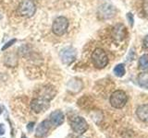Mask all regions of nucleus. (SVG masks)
I'll list each match as a JSON object with an SVG mask.
<instances>
[{
  "label": "nucleus",
  "mask_w": 148,
  "mask_h": 138,
  "mask_svg": "<svg viewBox=\"0 0 148 138\" xmlns=\"http://www.w3.org/2000/svg\"><path fill=\"white\" fill-rule=\"evenodd\" d=\"M34 122H31V123L28 124V130H29V131L32 130V128H34Z\"/></svg>",
  "instance_id": "obj_22"
},
{
  "label": "nucleus",
  "mask_w": 148,
  "mask_h": 138,
  "mask_svg": "<svg viewBox=\"0 0 148 138\" xmlns=\"http://www.w3.org/2000/svg\"><path fill=\"white\" fill-rule=\"evenodd\" d=\"M143 10L148 17V0H143Z\"/></svg>",
  "instance_id": "obj_18"
},
{
  "label": "nucleus",
  "mask_w": 148,
  "mask_h": 138,
  "mask_svg": "<svg viewBox=\"0 0 148 138\" xmlns=\"http://www.w3.org/2000/svg\"><path fill=\"white\" fill-rule=\"evenodd\" d=\"M143 47L148 49V35H146L145 37V39L143 41Z\"/></svg>",
  "instance_id": "obj_20"
},
{
  "label": "nucleus",
  "mask_w": 148,
  "mask_h": 138,
  "mask_svg": "<svg viewBox=\"0 0 148 138\" xmlns=\"http://www.w3.org/2000/svg\"><path fill=\"white\" fill-rule=\"evenodd\" d=\"M69 28V20L63 16L55 18L52 24V31L57 36H62L67 32Z\"/></svg>",
  "instance_id": "obj_3"
},
{
  "label": "nucleus",
  "mask_w": 148,
  "mask_h": 138,
  "mask_svg": "<svg viewBox=\"0 0 148 138\" xmlns=\"http://www.w3.org/2000/svg\"><path fill=\"white\" fill-rule=\"evenodd\" d=\"M36 7L32 0H22L18 7V14L23 18H31L34 15Z\"/></svg>",
  "instance_id": "obj_4"
},
{
  "label": "nucleus",
  "mask_w": 148,
  "mask_h": 138,
  "mask_svg": "<svg viewBox=\"0 0 148 138\" xmlns=\"http://www.w3.org/2000/svg\"><path fill=\"white\" fill-rule=\"evenodd\" d=\"M138 83L141 87L148 89V73L143 72L138 76Z\"/></svg>",
  "instance_id": "obj_14"
},
{
  "label": "nucleus",
  "mask_w": 148,
  "mask_h": 138,
  "mask_svg": "<svg viewBox=\"0 0 148 138\" xmlns=\"http://www.w3.org/2000/svg\"><path fill=\"white\" fill-rule=\"evenodd\" d=\"M126 36H127V30H126V27L123 24L119 23V24L115 25L113 27L112 37L114 38V40L118 41H121L126 38Z\"/></svg>",
  "instance_id": "obj_8"
},
{
  "label": "nucleus",
  "mask_w": 148,
  "mask_h": 138,
  "mask_svg": "<svg viewBox=\"0 0 148 138\" xmlns=\"http://www.w3.org/2000/svg\"><path fill=\"white\" fill-rule=\"evenodd\" d=\"M137 117L143 122H148V105L143 104L139 106L136 110Z\"/></svg>",
  "instance_id": "obj_13"
},
{
  "label": "nucleus",
  "mask_w": 148,
  "mask_h": 138,
  "mask_svg": "<svg viewBox=\"0 0 148 138\" xmlns=\"http://www.w3.org/2000/svg\"><path fill=\"white\" fill-rule=\"evenodd\" d=\"M55 94H56V91L52 86H45L39 89L38 98L45 99L46 100H50L55 97Z\"/></svg>",
  "instance_id": "obj_10"
},
{
  "label": "nucleus",
  "mask_w": 148,
  "mask_h": 138,
  "mask_svg": "<svg viewBox=\"0 0 148 138\" xmlns=\"http://www.w3.org/2000/svg\"><path fill=\"white\" fill-rule=\"evenodd\" d=\"M127 18L129 20V22L130 24H131V26H133V15L132 13H128L127 14Z\"/></svg>",
  "instance_id": "obj_19"
},
{
  "label": "nucleus",
  "mask_w": 148,
  "mask_h": 138,
  "mask_svg": "<svg viewBox=\"0 0 148 138\" xmlns=\"http://www.w3.org/2000/svg\"><path fill=\"white\" fill-rule=\"evenodd\" d=\"M1 113H2V107L0 106V114H1Z\"/></svg>",
  "instance_id": "obj_23"
},
{
  "label": "nucleus",
  "mask_w": 148,
  "mask_h": 138,
  "mask_svg": "<svg viewBox=\"0 0 148 138\" xmlns=\"http://www.w3.org/2000/svg\"><path fill=\"white\" fill-rule=\"evenodd\" d=\"M76 50L71 46L62 49L60 52V58H61L62 63L65 64H71L73 63L76 59Z\"/></svg>",
  "instance_id": "obj_6"
},
{
  "label": "nucleus",
  "mask_w": 148,
  "mask_h": 138,
  "mask_svg": "<svg viewBox=\"0 0 148 138\" xmlns=\"http://www.w3.org/2000/svg\"><path fill=\"white\" fill-rule=\"evenodd\" d=\"M139 68L142 70H148V54H143L139 59Z\"/></svg>",
  "instance_id": "obj_15"
},
{
  "label": "nucleus",
  "mask_w": 148,
  "mask_h": 138,
  "mask_svg": "<svg viewBox=\"0 0 148 138\" xmlns=\"http://www.w3.org/2000/svg\"><path fill=\"white\" fill-rule=\"evenodd\" d=\"M50 125L51 123L49 121H44L42 122L38 127L36 129V132H35V135L36 137H44L47 135V133L50 129Z\"/></svg>",
  "instance_id": "obj_12"
},
{
  "label": "nucleus",
  "mask_w": 148,
  "mask_h": 138,
  "mask_svg": "<svg viewBox=\"0 0 148 138\" xmlns=\"http://www.w3.org/2000/svg\"><path fill=\"white\" fill-rule=\"evenodd\" d=\"M64 114L61 110H55L54 112L51 113L50 115V122L53 125L59 126L64 122Z\"/></svg>",
  "instance_id": "obj_11"
},
{
  "label": "nucleus",
  "mask_w": 148,
  "mask_h": 138,
  "mask_svg": "<svg viewBox=\"0 0 148 138\" xmlns=\"http://www.w3.org/2000/svg\"><path fill=\"white\" fill-rule=\"evenodd\" d=\"M31 108L34 110L35 112H42L49 108V100H46L45 99L35 98L32 100Z\"/></svg>",
  "instance_id": "obj_7"
},
{
  "label": "nucleus",
  "mask_w": 148,
  "mask_h": 138,
  "mask_svg": "<svg viewBox=\"0 0 148 138\" xmlns=\"http://www.w3.org/2000/svg\"><path fill=\"white\" fill-rule=\"evenodd\" d=\"M92 62L94 64V66L98 69H103L108 66V57L105 50L96 48L92 53Z\"/></svg>",
  "instance_id": "obj_1"
},
{
  "label": "nucleus",
  "mask_w": 148,
  "mask_h": 138,
  "mask_svg": "<svg viewBox=\"0 0 148 138\" xmlns=\"http://www.w3.org/2000/svg\"><path fill=\"white\" fill-rule=\"evenodd\" d=\"M17 41V40L16 39H12V40H10L9 41H8V43L5 44L3 47H2V51H5V50H7V49H8L9 47H10V46H12L14 43H15Z\"/></svg>",
  "instance_id": "obj_17"
},
{
  "label": "nucleus",
  "mask_w": 148,
  "mask_h": 138,
  "mask_svg": "<svg viewBox=\"0 0 148 138\" xmlns=\"http://www.w3.org/2000/svg\"><path fill=\"white\" fill-rule=\"evenodd\" d=\"M71 126L72 130L78 135H82L88 129V123L82 117L75 116L71 120Z\"/></svg>",
  "instance_id": "obj_5"
},
{
  "label": "nucleus",
  "mask_w": 148,
  "mask_h": 138,
  "mask_svg": "<svg viewBox=\"0 0 148 138\" xmlns=\"http://www.w3.org/2000/svg\"><path fill=\"white\" fill-rule=\"evenodd\" d=\"M128 101L127 94L123 90H116L110 96L109 102L113 108L121 109L126 105Z\"/></svg>",
  "instance_id": "obj_2"
},
{
  "label": "nucleus",
  "mask_w": 148,
  "mask_h": 138,
  "mask_svg": "<svg viewBox=\"0 0 148 138\" xmlns=\"http://www.w3.org/2000/svg\"><path fill=\"white\" fill-rule=\"evenodd\" d=\"M125 73H126V70H125V66L123 64H119L115 66L114 68V74L119 77H122Z\"/></svg>",
  "instance_id": "obj_16"
},
{
  "label": "nucleus",
  "mask_w": 148,
  "mask_h": 138,
  "mask_svg": "<svg viewBox=\"0 0 148 138\" xmlns=\"http://www.w3.org/2000/svg\"><path fill=\"white\" fill-rule=\"evenodd\" d=\"M5 133H6V129H5L4 124H0V135H4Z\"/></svg>",
  "instance_id": "obj_21"
},
{
  "label": "nucleus",
  "mask_w": 148,
  "mask_h": 138,
  "mask_svg": "<svg viewBox=\"0 0 148 138\" xmlns=\"http://www.w3.org/2000/svg\"><path fill=\"white\" fill-rule=\"evenodd\" d=\"M116 13V8L109 4H104L98 9V15L100 18L106 20V18H112Z\"/></svg>",
  "instance_id": "obj_9"
}]
</instances>
